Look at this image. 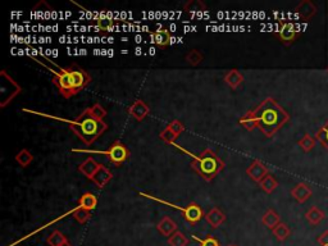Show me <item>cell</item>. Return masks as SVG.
<instances>
[{
	"mask_svg": "<svg viewBox=\"0 0 328 246\" xmlns=\"http://www.w3.org/2000/svg\"><path fill=\"white\" fill-rule=\"evenodd\" d=\"M257 129L265 137H273L290 120V114L273 98H267L253 109Z\"/></svg>",
	"mask_w": 328,
	"mask_h": 246,
	"instance_id": "obj_1",
	"label": "cell"
},
{
	"mask_svg": "<svg viewBox=\"0 0 328 246\" xmlns=\"http://www.w3.org/2000/svg\"><path fill=\"white\" fill-rule=\"evenodd\" d=\"M63 120L69 123V129L76 134V136L82 142H85L86 145H91L98 137H100L108 130V125L104 120L96 119L91 114L90 108L84 110L76 119Z\"/></svg>",
	"mask_w": 328,
	"mask_h": 246,
	"instance_id": "obj_2",
	"label": "cell"
},
{
	"mask_svg": "<svg viewBox=\"0 0 328 246\" xmlns=\"http://www.w3.org/2000/svg\"><path fill=\"white\" fill-rule=\"evenodd\" d=\"M175 148H177L178 150H181L182 153L187 154L189 156L192 158L191 168L205 181H212L214 177L219 175L222 172V170L224 168V163L214 150L212 149H205L200 155H195L191 151L186 150L185 148L180 146L178 144H172Z\"/></svg>",
	"mask_w": 328,
	"mask_h": 246,
	"instance_id": "obj_3",
	"label": "cell"
},
{
	"mask_svg": "<svg viewBox=\"0 0 328 246\" xmlns=\"http://www.w3.org/2000/svg\"><path fill=\"white\" fill-rule=\"evenodd\" d=\"M72 151H74V153L105 154V155H107L108 158H109V160L112 161L113 164H115V166H120V164H123L125 161L127 160V159H129V156H130V150L127 149V146L125 145V144H122L120 141H114L112 144V145L109 146V149H108V150H105V151L81 150V149H73Z\"/></svg>",
	"mask_w": 328,
	"mask_h": 246,
	"instance_id": "obj_4",
	"label": "cell"
},
{
	"mask_svg": "<svg viewBox=\"0 0 328 246\" xmlns=\"http://www.w3.org/2000/svg\"><path fill=\"white\" fill-rule=\"evenodd\" d=\"M140 195H142V196L148 197V199L155 200V201L160 202V204L170 205L171 208L178 209V211L182 212L183 217H185V219H186L187 222H190V223H197V222H199L200 219L202 218V216H204V213H202V209L200 208V205H197L196 202H191V204L187 205L186 208H181V207H178V205L172 204V202H168V201H166V200L158 199V197L151 196V195L144 194V192H140Z\"/></svg>",
	"mask_w": 328,
	"mask_h": 246,
	"instance_id": "obj_5",
	"label": "cell"
},
{
	"mask_svg": "<svg viewBox=\"0 0 328 246\" xmlns=\"http://www.w3.org/2000/svg\"><path fill=\"white\" fill-rule=\"evenodd\" d=\"M53 74H54V78H53V82L54 85L57 86L59 93L62 94V96L66 99L72 98V96L77 95L76 91H74L73 85H72V78H71V69L69 68H62L60 72L53 71Z\"/></svg>",
	"mask_w": 328,
	"mask_h": 246,
	"instance_id": "obj_6",
	"label": "cell"
},
{
	"mask_svg": "<svg viewBox=\"0 0 328 246\" xmlns=\"http://www.w3.org/2000/svg\"><path fill=\"white\" fill-rule=\"evenodd\" d=\"M69 69H71L72 85H73V89L74 91H76V94H78L82 89H85L86 86L89 85V82L91 81V77L89 76L88 72L78 68L77 66L69 67Z\"/></svg>",
	"mask_w": 328,
	"mask_h": 246,
	"instance_id": "obj_7",
	"label": "cell"
},
{
	"mask_svg": "<svg viewBox=\"0 0 328 246\" xmlns=\"http://www.w3.org/2000/svg\"><path fill=\"white\" fill-rule=\"evenodd\" d=\"M129 113L131 117H134L135 119L141 122V120L145 119L146 115L150 113V108H149V105L146 104L144 100H141V99H136V100L130 105Z\"/></svg>",
	"mask_w": 328,
	"mask_h": 246,
	"instance_id": "obj_8",
	"label": "cell"
},
{
	"mask_svg": "<svg viewBox=\"0 0 328 246\" xmlns=\"http://www.w3.org/2000/svg\"><path fill=\"white\" fill-rule=\"evenodd\" d=\"M246 175H249V177L253 181L259 183L263 178L265 177L268 173V168L265 167V164L262 160H254L249 166V168L246 170Z\"/></svg>",
	"mask_w": 328,
	"mask_h": 246,
	"instance_id": "obj_9",
	"label": "cell"
},
{
	"mask_svg": "<svg viewBox=\"0 0 328 246\" xmlns=\"http://www.w3.org/2000/svg\"><path fill=\"white\" fill-rule=\"evenodd\" d=\"M298 32V28H296V26L294 23L283 22L278 30V37L281 38V41L284 43V44H291V43H294L296 40Z\"/></svg>",
	"mask_w": 328,
	"mask_h": 246,
	"instance_id": "obj_10",
	"label": "cell"
},
{
	"mask_svg": "<svg viewBox=\"0 0 328 246\" xmlns=\"http://www.w3.org/2000/svg\"><path fill=\"white\" fill-rule=\"evenodd\" d=\"M290 194L291 196L299 202V204H304V202L308 201V200L310 199V196L313 195V190L310 189L306 183L301 182V183H298V185L291 190Z\"/></svg>",
	"mask_w": 328,
	"mask_h": 246,
	"instance_id": "obj_11",
	"label": "cell"
},
{
	"mask_svg": "<svg viewBox=\"0 0 328 246\" xmlns=\"http://www.w3.org/2000/svg\"><path fill=\"white\" fill-rule=\"evenodd\" d=\"M101 167V164L98 163L94 158H88L85 161H82L78 166V171L85 176L86 178L91 180L94 177L96 172H98L99 168Z\"/></svg>",
	"mask_w": 328,
	"mask_h": 246,
	"instance_id": "obj_12",
	"label": "cell"
},
{
	"mask_svg": "<svg viewBox=\"0 0 328 246\" xmlns=\"http://www.w3.org/2000/svg\"><path fill=\"white\" fill-rule=\"evenodd\" d=\"M112 178H113L112 172H110L107 167H104V166L101 164V167L99 168L98 172L94 175V177L91 178V181L95 183L99 189H103V187H104L110 180H112Z\"/></svg>",
	"mask_w": 328,
	"mask_h": 246,
	"instance_id": "obj_13",
	"label": "cell"
},
{
	"mask_svg": "<svg viewBox=\"0 0 328 246\" xmlns=\"http://www.w3.org/2000/svg\"><path fill=\"white\" fill-rule=\"evenodd\" d=\"M205 219L211 224L212 228H218L222 223L226 222V214L219 208H212L208 213L205 214Z\"/></svg>",
	"mask_w": 328,
	"mask_h": 246,
	"instance_id": "obj_14",
	"label": "cell"
},
{
	"mask_svg": "<svg viewBox=\"0 0 328 246\" xmlns=\"http://www.w3.org/2000/svg\"><path fill=\"white\" fill-rule=\"evenodd\" d=\"M296 13L303 19H310L317 13V7L309 2V0H303L298 7H296Z\"/></svg>",
	"mask_w": 328,
	"mask_h": 246,
	"instance_id": "obj_15",
	"label": "cell"
},
{
	"mask_svg": "<svg viewBox=\"0 0 328 246\" xmlns=\"http://www.w3.org/2000/svg\"><path fill=\"white\" fill-rule=\"evenodd\" d=\"M156 230L161 233L163 236H172L173 233L177 231V224H176L175 221L170 218V217H163V218L159 221V223L156 224Z\"/></svg>",
	"mask_w": 328,
	"mask_h": 246,
	"instance_id": "obj_16",
	"label": "cell"
},
{
	"mask_svg": "<svg viewBox=\"0 0 328 246\" xmlns=\"http://www.w3.org/2000/svg\"><path fill=\"white\" fill-rule=\"evenodd\" d=\"M262 223L264 224L265 227L269 228V230H274L281 223V218H279L277 212H274L273 209H268V211L263 214Z\"/></svg>",
	"mask_w": 328,
	"mask_h": 246,
	"instance_id": "obj_17",
	"label": "cell"
},
{
	"mask_svg": "<svg viewBox=\"0 0 328 246\" xmlns=\"http://www.w3.org/2000/svg\"><path fill=\"white\" fill-rule=\"evenodd\" d=\"M150 36L154 44L158 45V47H168L172 43V36H171L170 31L167 30H159L156 32L151 33Z\"/></svg>",
	"mask_w": 328,
	"mask_h": 246,
	"instance_id": "obj_18",
	"label": "cell"
},
{
	"mask_svg": "<svg viewBox=\"0 0 328 246\" xmlns=\"http://www.w3.org/2000/svg\"><path fill=\"white\" fill-rule=\"evenodd\" d=\"M224 81H226V84H227L232 90H236L243 82V76L237 69H231V71H228L227 73H226V76H224Z\"/></svg>",
	"mask_w": 328,
	"mask_h": 246,
	"instance_id": "obj_19",
	"label": "cell"
},
{
	"mask_svg": "<svg viewBox=\"0 0 328 246\" xmlns=\"http://www.w3.org/2000/svg\"><path fill=\"white\" fill-rule=\"evenodd\" d=\"M324 218H325L324 212L320 211V209L318 208V207H315V205L314 207H312V208L305 213V219L309 222V224H312V226H318V224H319Z\"/></svg>",
	"mask_w": 328,
	"mask_h": 246,
	"instance_id": "obj_20",
	"label": "cell"
},
{
	"mask_svg": "<svg viewBox=\"0 0 328 246\" xmlns=\"http://www.w3.org/2000/svg\"><path fill=\"white\" fill-rule=\"evenodd\" d=\"M259 186L265 194H272V192L278 187V181H277L272 175H267L259 182Z\"/></svg>",
	"mask_w": 328,
	"mask_h": 246,
	"instance_id": "obj_21",
	"label": "cell"
},
{
	"mask_svg": "<svg viewBox=\"0 0 328 246\" xmlns=\"http://www.w3.org/2000/svg\"><path fill=\"white\" fill-rule=\"evenodd\" d=\"M78 204H79L78 207H81V208H85V209H88V211L91 212L96 208L98 199H96L95 195L91 194V192H86V194H84L81 197H79Z\"/></svg>",
	"mask_w": 328,
	"mask_h": 246,
	"instance_id": "obj_22",
	"label": "cell"
},
{
	"mask_svg": "<svg viewBox=\"0 0 328 246\" xmlns=\"http://www.w3.org/2000/svg\"><path fill=\"white\" fill-rule=\"evenodd\" d=\"M272 233H273V236L279 242H283V241H286L287 238L290 237L291 230L289 228V226H287L286 223H282L281 222L274 230H272Z\"/></svg>",
	"mask_w": 328,
	"mask_h": 246,
	"instance_id": "obj_23",
	"label": "cell"
},
{
	"mask_svg": "<svg viewBox=\"0 0 328 246\" xmlns=\"http://www.w3.org/2000/svg\"><path fill=\"white\" fill-rule=\"evenodd\" d=\"M14 159H16V161L19 164V166H21V167L26 168V167H28L31 163H32L33 155L27 150V149H22V150L18 151V153L16 154Z\"/></svg>",
	"mask_w": 328,
	"mask_h": 246,
	"instance_id": "obj_24",
	"label": "cell"
},
{
	"mask_svg": "<svg viewBox=\"0 0 328 246\" xmlns=\"http://www.w3.org/2000/svg\"><path fill=\"white\" fill-rule=\"evenodd\" d=\"M168 245L170 246H187L189 245V238L183 235L180 231H176L172 236L168 237Z\"/></svg>",
	"mask_w": 328,
	"mask_h": 246,
	"instance_id": "obj_25",
	"label": "cell"
},
{
	"mask_svg": "<svg viewBox=\"0 0 328 246\" xmlns=\"http://www.w3.org/2000/svg\"><path fill=\"white\" fill-rule=\"evenodd\" d=\"M315 141H317V140H315V137H312L309 134H305L300 140H299L298 144H299V146L303 149V151H305V153H309V151H312L313 149H314Z\"/></svg>",
	"mask_w": 328,
	"mask_h": 246,
	"instance_id": "obj_26",
	"label": "cell"
},
{
	"mask_svg": "<svg viewBox=\"0 0 328 246\" xmlns=\"http://www.w3.org/2000/svg\"><path fill=\"white\" fill-rule=\"evenodd\" d=\"M238 123H240L243 129L248 130V131H253L254 129H257L254 115H253V110H249L245 115H242V117L238 119Z\"/></svg>",
	"mask_w": 328,
	"mask_h": 246,
	"instance_id": "obj_27",
	"label": "cell"
},
{
	"mask_svg": "<svg viewBox=\"0 0 328 246\" xmlns=\"http://www.w3.org/2000/svg\"><path fill=\"white\" fill-rule=\"evenodd\" d=\"M72 216H73V218L76 219V221L78 222V223L85 224L86 222H88L89 219H90L91 212L88 211V209L78 207V208H76L73 212H72Z\"/></svg>",
	"mask_w": 328,
	"mask_h": 246,
	"instance_id": "obj_28",
	"label": "cell"
},
{
	"mask_svg": "<svg viewBox=\"0 0 328 246\" xmlns=\"http://www.w3.org/2000/svg\"><path fill=\"white\" fill-rule=\"evenodd\" d=\"M66 241H68L67 240L66 236H64L63 233L58 230L53 231L52 235L47 238V242L49 243V246H60L62 243L66 242Z\"/></svg>",
	"mask_w": 328,
	"mask_h": 246,
	"instance_id": "obj_29",
	"label": "cell"
},
{
	"mask_svg": "<svg viewBox=\"0 0 328 246\" xmlns=\"http://www.w3.org/2000/svg\"><path fill=\"white\" fill-rule=\"evenodd\" d=\"M315 140L320 142V145L328 150V120L320 127L315 134Z\"/></svg>",
	"mask_w": 328,
	"mask_h": 246,
	"instance_id": "obj_30",
	"label": "cell"
},
{
	"mask_svg": "<svg viewBox=\"0 0 328 246\" xmlns=\"http://www.w3.org/2000/svg\"><path fill=\"white\" fill-rule=\"evenodd\" d=\"M185 11L190 12V13H195V12H202L207 11V6L202 3L201 0H190L185 4Z\"/></svg>",
	"mask_w": 328,
	"mask_h": 246,
	"instance_id": "obj_31",
	"label": "cell"
},
{
	"mask_svg": "<svg viewBox=\"0 0 328 246\" xmlns=\"http://www.w3.org/2000/svg\"><path fill=\"white\" fill-rule=\"evenodd\" d=\"M186 62L192 67L199 66V64L202 62V54L196 49L190 50L186 55Z\"/></svg>",
	"mask_w": 328,
	"mask_h": 246,
	"instance_id": "obj_32",
	"label": "cell"
},
{
	"mask_svg": "<svg viewBox=\"0 0 328 246\" xmlns=\"http://www.w3.org/2000/svg\"><path fill=\"white\" fill-rule=\"evenodd\" d=\"M159 137H160V139L163 140V141L168 142L170 145H172V144H175L176 140L178 139L177 135L173 134V132L171 131L170 129H168V127H166V129H164L163 131L160 132V134H159Z\"/></svg>",
	"mask_w": 328,
	"mask_h": 246,
	"instance_id": "obj_33",
	"label": "cell"
},
{
	"mask_svg": "<svg viewBox=\"0 0 328 246\" xmlns=\"http://www.w3.org/2000/svg\"><path fill=\"white\" fill-rule=\"evenodd\" d=\"M192 238L196 240L200 243V246H221L219 245V241L216 237H213V236H208L207 238H199L197 236L192 235Z\"/></svg>",
	"mask_w": 328,
	"mask_h": 246,
	"instance_id": "obj_34",
	"label": "cell"
},
{
	"mask_svg": "<svg viewBox=\"0 0 328 246\" xmlns=\"http://www.w3.org/2000/svg\"><path fill=\"white\" fill-rule=\"evenodd\" d=\"M96 27H98L99 30H103V31H113V28H114V23H113V21H110V19L100 18L96 21Z\"/></svg>",
	"mask_w": 328,
	"mask_h": 246,
	"instance_id": "obj_35",
	"label": "cell"
},
{
	"mask_svg": "<svg viewBox=\"0 0 328 246\" xmlns=\"http://www.w3.org/2000/svg\"><path fill=\"white\" fill-rule=\"evenodd\" d=\"M90 112H91V114H93L94 117H95L96 119H99V120H103V119H104L105 115H107V110H105L104 108L101 107L100 104H95L94 107H91Z\"/></svg>",
	"mask_w": 328,
	"mask_h": 246,
	"instance_id": "obj_36",
	"label": "cell"
},
{
	"mask_svg": "<svg viewBox=\"0 0 328 246\" xmlns=\"http://www.w3.org/2000/svg\"><path fill=\"white\" fill-rule=\"evenodd\" d=\"M167 127L171 130V131L173 132V134L177 135V136H180V135L182 134L183 131H185V126H183L182 122H181V120H178V119L172 120V122H171Z\"/></svg>",
	"mask_w": 328,
	"mask_h": 246,
	"instance_id": "obj_37",
	"label": "cell"
},
{
	"mask_svg": "<svg viewBox=\"0 0 328 246\" xmlns=\"http://www.w3.org/2000/svg\"><path fill=\"white\" fill-rule=\"evenodd\" d=\"M317 242L320 246H328V230H325L324 232L320 233L317 238Z\"/></svg>",
	"mask_w": 328,
	"mask_h": 246,
	"instance_id": "obj_38",
	"label": "cell"
},
{
	"mask_svg": "<svg viewBox=\"0 0 328 246\" xmlns=\"http://www.w3.org/2000/svg\"><path fill=\"white\" fill-rule=\"evenodd\" d=\"M60 246H72V245H71V243H69V241H66V242L62 243V245H60Z\"/></svg>",
	"mask_w": 328,
	"mask_h": 246,
	"instance_id": "obj_39",
	"label": "cell"
},
{
	"mask_svg": "<svg viewBox=\"0 0 328 246\" xmlns=\"http://www.w3.org/2000/svg\"><path fill=\"white\" fill-rule=\"evenodd\" d=\"M230 246H236V245H230Z\"/></svg>",
	"mask_w": 328,
	"mask_h": 246,
	"instance_id": "obj_40",
	"label": "cell"
},
{
	"mask_svg": "<svg viewBox=\"0 0 328 246\" xmlns=\"http://www.w3.org/2000/svg\"><path fill=\"white\" fill-rule=\"evenodd\" d=\"M327 71H328V68H327Z\"/></svg>",
	"mask_w": 328,
	"mask_h": 246,
	"instance_id": "obj_41",
	"label": "cell"
}]
</instances>
